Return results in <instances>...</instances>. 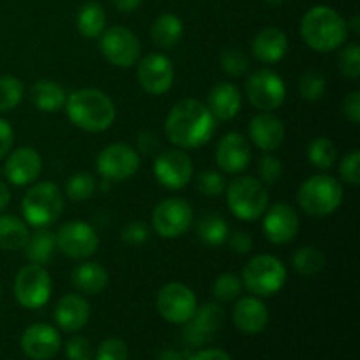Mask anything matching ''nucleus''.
I'll list each match as a JSON object with an SVG mask.
<instances>
[{
    "instance_id": "nucleus-5",
    "label": "nucleus",
    "mask_w": 360,
    "mask_h": 360,
    "mask_svg": "<svg viewBox=\"0 0 360 360\" xmlns=\"http://www.w3.org/2000/svg\"><path fill=\"white\" fill-rule=\"evenodd\" d=\"M63 211V195L51 181H42L32 186L21 200V213L25 221L35 229L55 224Z\"/></svg>"
},
{
    "instance_id": "nucleus-26",
    "label": "nucleus",
    "mask_w": 360,
    "mask_h": 360,
    "mask_svg": "<svg viewBox=\"0 0 360 360\" xmlns=\"http://www.w3.org/2000/svg\"><path fill=\"white\" fill-rule=\"evenodd\" d=\"M288 39L280 28L269 27L260 30L252 42V53L259 62L276 63L287 55Z\"/></svg>"
},
{
    "instance_id": "nucleus-44",
    "label": "nucleus",
    "mask_w": 360,
    "mask_h": 360,
    "mask_svg": "<svg viewBox=\"0 0 360 360\" xmlns=\"http://www.w3.org/2000/svg\"><path fill=\"white\" fill-rule=\"evenodd\" d=\"M95 360H129V348L118 338H109L102 341Z\"/></svg>"
},
{
    "instance_id": "nucleus-1",
    "label": "nucleus",
    "mask_w": 360,
    "mask_h": 360,
    "mask_svg": "<svg viewBox=\"0 0 360 360\" xmlns=\"http://www.w3.org/2000/svg\"><path fill=\"white\" fill-rule=\"evenodd\" d=\"M217 130V120L206 104L185 98L169 111L165 118V136L179 150H195L210 143Z\"/></svg>"
},
{
    "instance_id": "nucleus-10",
    "label": "nucleus",
    "mask_w": 360,
    "mask_h": 360,
    "mask_svg": "<svg viewBox=\"0 0 360 360\" xmlns=\"http://www.w3.org/2000/svg\"><path fill=\"white\" fill-rule=\"evenodd\" d=\"M193 221L192 206L185 199L171 197L157 204L151 214L155 232L164 239H176L188 232Z\"/></svg>"
},
{
    "instance_id": "nucleus-42",
    "label": "nucleus",
    "mask_w": 360,
    "mask_h": 360,
    "mask_svg": "<svg viewBox=\"0 0 360 360\" xmlns=\"http://www.w3.org/2000/svg\"><path fill=\"white\" fill-rule=\"evenodd\" d=\"M338 65L343 76L348 79H359L360 77V48L357 44H348L341 49Z\"/></svg>"
},
{
    "instance_id": "nucleus-54",
    "label": "nucleus",
    "mask_w": 360,
    "mask_h": 360,
    "mask_svg": "<svg viewBox=\"0 0 360 360\" xmlns=\"http://www.w3.org/2000/svg\"><path fill=\"white\" fill-rule=\"evenodd\" d=\"M11 200V192H9V186L6 185L4 181H0V211H4L7 207Z\"/></svg>"
},
{
    "instance_id": "nucleus-2",
    "label": "nucleus",
    "mask_w": 360,
    "mask_h": 360,
    "mask_svg": "<svg viewBox=\"0 0 360 360\" xmlns=\"http://www.w3.org/2000/svg\"><path fill=\"white\" fill-rule=\"evenodd\" d=\"M65 111L70 122L84 132H104L116 118L111 98L95 88H83L67 95Z\"/></svg>"
},
{
    "instance_id": "nucleus-14",
    "label": "nucleus",
    "mask_w": 360,
    "mask_h": 360,
    "mask_svg": "<svg viewBox=\"0 0 360 360\" xmlns=\"http://www.w3.org/2000/svg\"><path fill=\"white\" fill-rule=\"evenodd\" d=\"M157 309L164 320L183 326L195 313L197 297L186 285L167 283L158 290Z\"/></svg>"
},
{
    "instance_id": "nucleus-31",
    "label": "nucleus",
    "mask_w": 360,
    "mask_h": 360,
    "mask_svg": "<svg viewBox=\"0 0 360 360\" xmlns=\"http://www.w3.org/2000/svg\"><path fill=\"white\" fill-rule=\"evenodd\" d=\"M30 238L28 225L13 214H0V248L21 250Z\"/></svg>"
},
{
    "instance_id": "nucleus-48",
    "label": "nucleus",
    "mask_w": 360,
    "mask_h": 360,
    "mask_svg": "<svg viewBox=\"0 0 360 360\" xmlns=\"http://www.w3.org/2000/svg\"><path fill=\"white\" fill-rule=\"evenodd\" d=\"M343 112L354 125L360 123V91L354 90L343 101Z\"/></svg>"
},
{
    "instance_id": "nucleus-49",
    "label": "nucleus",
    "mask_w": 360,
    "mask_h": 360,
    "mask_svg": "<svg viewBox=\"0 0 360 360\" xmlns=\"http://www.w3.org/2000/svg\"><path fill=\"white\" fill-rule=\"evenodd\" d=\"M229 245H231L232 252L239 253V255H246L253 250V239L252 236L246 234V232H234L232 236H229Z\"/></svg>"
},
{
    "instance_id": "nucleus-18",
    "label": "nucleus",
    "mask_w": 360,
    "mask_h": 360,
    "mask_svg": "<svg viewBox=\"0 0 360 360\" xmlns=\"http://www.w3.org/2000/svg\"><path fill=\"white\" fill-rule=\"evenodd\" d=\"M264 234L273 245H287L299 232V214L290 204L276 202L264 213Z\"/></svg>"
},
{
    "instance_id": "nucleus-11",
    "label": "nucleus",
    "mask_w": 360,
    "mask_h": 360,
    "mask_svg": "<svg viewBox=\"0 0 360 360\" xmlns=\"http://www.w3.org/2000/svg\"><path fill=\"white\" fill-rule=\"evenodd\" d=\"M141 157L136 148L125 143L105 146L97 157V171L108 181H125L139 171Z\"/></svg>"
},
{
    "instance_id": "nucleus-39",
    "label": "nucleus",
    "mask_w": 360,
    "mask_h": 360,
    "mask_svg": "<svg viewBox=\"0 0 360 360\" xmlns=\"http://www.w3.org/2000/svg\"><path fill=\"white\" fill-rule=\"evenodd\" d=\"M243 281L234 273H224L214 280L213 295L221 302H231L241 295Z\"/></svg>"
},
{
    "instance_id": "nucleus-12",
    "label": "nucleus",
    "mask_w": 360,
    "mask_h": 360,
    "mask_svg": "<svg viewBox=\"0 0 360 360\" xmlns=\"http://www.w3.org/2000/svg\"><path fill=\"white\" fill-rule=\"evenodd\" d=\"M101 51L115 67L129 69L136 65L141 55V42L134 32L125 27H111L102 32Z\"/></svg>"
},
{
    "instance_id": "nucleus-33",
    "label": "nucleus",
    "mask_w": 360,
    "mask_h": 360,
    "mask_svg": "<svg viewBox=\"0 0 360 360\" xmlns=\"http://www.w3.org/2000/svg\"><path fill=\"white\" fill-rule=\"evenodd\" d=\"M77 30L83 37L97 39L105 30V13L97 2H88L77 13Z\"/></svg>"
},
{
    "instance_id": "nucleus-37",
    "label": "nucleus",
    "mask_w": 360,
    "mask_h": 360,
    "mask_svg": "<svg viewBox=\"0 0 360 360\" xmlns=\"http://www.w3.org/2000/svg\"><path fill=\"white\" fill-rule=\"evenodd\" d=\"M97 190V181L90 172H76L69 178L65 186L67 197L74 202H81V200L90 199Z\"/></svg>"
},
{
    "instance_id": "nucleus-57",
    "label": "nucleus",
    "mask_w": 360,
    "mask_h": 360,
    "mask_svg": "<svg viewBox=\"0 0 360 360\" xmlns=\"http://www.w3.org/2000/svg\"><path fill=\"white\" fill-rule=\"evenodd\" d=\"M267 4H269V6H280L281 2H283V0H266Z\"/></svg>"
},
{
    "instance_id": "nucleus-8",
    "label": "nucleus",
    "mask_w": 360,
    "mask_h": 360,
    "mask_svg": "<svg viewBox=\"0 0 360 360\" xmlns=\"http://www.w3.org/2000/svg\"><path fill=\"white\" fill-rule=\"evenodd\" d=\"M16 301L27 309H39L51 297V278L48 269L39 264H28L14 278Z\"/></svg>"
},
{
    "instance_id": "nucleus-15",
    "label": "nucleus",
    "mask_w": 360,
    "mask_h": 360,
    "mask_svg": "<svg viewBox=\"0 0 360 360\" xmlns=\"http://www.w3.org/2000/svg\"><path fill=\"white\" fill-rule=\"evenodd\" d=\"M225 322V311L220 304L217 302H207V304L200 306L195 309L192 319L188 320L183 329V341L188 347H202V345L210 343L218 330L224 327Z\"/></svg>"
},
{
    "instance_id": "nucleus-25",
    "label": "nucleus",
    "mask_w": 360,
    "mask_h": 360,
    "mask_svg": "<svg viewBox=\"0 0 360 360\" xmlns=\"http://www.w3.org/2000/svg\"><path fill=\"white\" fill-rule=\"evenodd\" d=\"M241 104L243 98L238 86L227 81L214 84L207 95V109L214 116V120H221V122L236 118L241 111Z\"/></svg>"
},
{
    "instance_id": "nucleus-22",
    "label": "nucleus",
    "mask_w": 360,
    "mask_h": 360,
    "mask_svg": "<svg viewBox=\"0 0 360 360\" xmlns=\"http://www.w3.org/2000/svg\"><path fill=\"white\" fill-rule=\"evenodd\" d=\"M248 134L252 143L262 151H274L285 139V125L273 112L260 111L250 122Z\"/></svg>"
},
{
    "instance_id": "nucleus-17",
    "label": "nucleus",
    "mask_w": 360,
    "mask_h": 360,
    "mask_svg": "<svg viewBox=\"0 0 360 360\" xmlns=\"http://www.w3.org/2000/svg\"><path fill=\"white\" fill-rule=\"evenodd\" d=\"M137 79L150 95H164L174 83V67L162 53H150L137 65Z\"/></svg>"
},
{
    "instance_id": "nucleus-36",
    "label": "nucleus",
    "mask_w": 360,
    "mask_h": 360,
    "mask_svg": "<svg viewBox=\"0 0 360 360\" xmlns=\"http://www.w3.org/2000/svg\"><path fill=\"white\" fill-rule=\"evenodd\" d=\"M25 86L18 77L0 76V115L9 112L23 101Z\"/></svg>"
},
{
    "instance_id": "nucleus-6",
    "label": "nucleus",
    "mask_w": 360,
    "mask_h": 360,
    "mask_svg": "<svg viewBox=\"0 0 360 360\" xmlns=\"http://www.w3.org/2000/svg\"><path fill=\"white\" fill-rule=\"evenodd\" d=\"M227 206L236 218L243 221H255L266 213L269 193L259 179L243 176L227 185Z\"/></svg>"
},
{
    "instance_id": "nucleus-41",
    "label": "nucleus",
    "mask_w": 360,
    "mask_h": 360,
    "mask_svg": "<svg viewBox=\"0 0 360 360\" xmlns=\"http://www.w3.org/2000/svg\"><path fill=\"white\" fill-rule=\"evenodd\" d=\"M197 190L206 197H220L227 190V183L220 172L204 171L197 176Z\"/></svg>"
},
{
    "instance_id": "nucleus-52",
    "label": "nucleus",
    "mask_w": 360,
    "mask_h": 360,
    "mask_svg": "<svg viewBox=\"0 0 360 360\" xmlns=\"http://www.w3.org/2000/svg\"><path fill=\"white\" fill-rule=\"evenodd\" d=\"M186 360H232L227 352L220 350V348H207V350H200L197 354L186 357Z\"/></svg>"
},
{
    "instance_id": "nucleus-46",
    "label": "nucleus",
    "mask_w": 360,
    "mask_h": 360,
    "mask_svg": "<svg viewBox=\"0 0 360 360\" xmlns=\"http://www.w3.org/2000/svg\"><path fill=\"white\" fill-rule=\"evenodd\" d=\"M65 354L69 360H91L94 350L86 338L72 336L65 345Z\"/></svg>"
},
{
    "instance_id": "nucleus-4",
    "label": "nucleus",
    "mask_w": 360,
    "mask_h": 360,
    "mask_svg": "<svg viewBox=\"0 0 360 360\" xmlns=\"http://www.w3.org/2000/svg\"><path fill=\"white\" fill-rule=\"evenodd\" d=\"M343 185L329 174H315L306 179L297 190V202L311 217L333 214L343 202Z\"/></svg>"
},
{
    "instance_id": "nucleus-27",
    "label": "nucleus",
    "mask_w": 360,
    "mask_h": 360,
    "mask_svg": "<svg viewBox=\"0 0 360 360\" xmlns=\"http://www.w3.org/2000/svg\"><path fill=\"white\" fill-rule=\"evenodd\" d=\"M72 285L79 292L86 295L101 294L109 283V274L101 264L97 262H83L74 267L72 271Z\"/></svg>"
},
{
    "instance_id": "nucleus-7",
    "label": "nucleus",
    "mask_w": 360,
    "mask_h": 360,
    "mask_svg": "<svg viewBox=\"0 0 360 360\" xmlns=\"http://www.w3.org/2000/svg\"><path fill=\"white\" fill-rule=\"evenodd\" d=\"M243 287L257 297L278 294L287 283V267L274 255H257L243 269Z\"/></svg>"
},
{
    "instance_id": "nucleus-58",
    "label": "nucleus",
    "mask_w": 360,
    "mask_h": 360,
    "mask_svg": "<svg viewBox=\"0 0 360 360\" xmlns=\"http://www.w3.org/2000/svg\"><path fill=\"white\" fill-rule=\"evenodd\" d=\"M0 292H2V290H0Z\"/></svg>"
},
{
    "instance_id": "nucleus-9",
    "label": "nucleus",
    "mask_w": 360,
    "mask_h": 360,
    "mask_svg": "<svg viewBox=\"0 0 360 360\" xmlns=\"http://www.w3.org/2000/svg\"><path fill=\"white\" fill-rule=\"evenodd\" d=\"M246 95L255 109L273 112L285 102L287 86L280 74L271 69H259L246 81Z\"/></svg>"
},
{
    "instance_id": "nucleus-53",
    "label": "nucleus",
    "mask_w": 360,
    "mask_h": 360,
    "mask_svg": "<svg viewBox=\"0 0 360 360\" xmlns=\"http://www.w3.org/2000/svg\"><path fill=\"white\" fill-rule=\"evenodd\" d=\"M112 6L120 13H132L143 4V0H111Z\"/></svg>"
},
{
    "instance_id": "nucleus-38",
    "label": "nucleus",
    "mask_w": 360,
    "mask_h": 360,
    "mask_svg": "<svg viewBox=\"0 0 360 360\" xmlns=\"http://www.w3.org/2000/svg\"><path fill=\"white\" fill-rule=\"evenodd\" d=\"M299 94L304 101L315 102L320 101L326 94V77L316 70H306L299 77Z\"/></svg>"
},
{
    "instance_id": "nucleus-50",
    "label": "nucleus",
    "mask_w": 360,
    "mask_h": 360,
    "mask_svg": "<svg viewBox=\"0 0 360 360\" xmlns=\"http://www.w3.org/2000/svg\"><path fill=\"white\" fill-rule=\"evenodd\" d=\"M160 148V141L155 136L153 132H148V130H143L137 136V150L143 155H155Z\"/></svg>"
},
{
    "instance_id": "nucleus-34",
    "label": "nucleus",
    "mask_w": 360,
    "mask_h": 360,
    "mask_svg": "<svg viewBox=\"0 0 360 360\" xmlns=\"http://www.w3.org/2000/svg\"><path fill=\"white\" fill-rule=\"evenodd\" d=\"M292 267L302 276H316L326 267V255L315 246H302L292 257Z\"/></svg>"
},
{
    "instance_id": "nucleus-19",
    "label": "nucleus",
    "mask_w": 360,
    "mask_h": 360,
    "mask_svg": "<svg viewBox=\"0 0 360 360\" xmlns=\"http://www.w3.org/2000/svg\"><path fill=\"white\" fill-rule=\"evenodd\" d=\"M214 160L224 172L238 174L248 167L252 160V146L243 134L229 132L217 144Z\"/></svg>"
},
{
    "instance_id": "nucleus-20",
    "label": "nucleus",
    "mask_w": 360,
    "mask_h": 360,
    "mask_svg": "<svg viewBox=\"0 0 360 360\" xmlns=\"http://www.w3.org/2000/svg\"><path fill=\"white\" fill-rule=\"evenodd\" d=\"M21 350L32 360H49L62 348V338L58 330L48 323H34L27 327L21 336Z\"/></svg>"
},
{
    "instance_id": "nucleus-43",
    "label": "nucleus",
    "mask_w": 360,
    "mask_h": 360,
    "mask_svg": "<svg viewBox=\"0 0 360 360\" xmlns=\"http://www.w3.org/2000/svg\"><path fill=\"white\" fill-rule=\"evenodd\" d=\"M257 172H259L260 183H264L266 186L276 185L283 176V165H281L280 158L274 157V155H264L259 160Z\"/></svg>"
},
{
    "instance_id": "nucleus-23",
    "label": "nucleus",
    "mask_w": 360,
    "mask_h": 360,
    "mask_svg": "<svg viewBox=\"0 0 360 360\" xmlns=\"http://www.w3.org/2000/svg\"><path fill=\"white\" fill-rule=\"evenodd\" d=\"M234 326L245 334H259L269 323V311L259 297H243L236 302L232 311Z\"/></svg>"
},
{
    "instance_id": "nucleus-32",
    "label": "nucleus",
    "mask_w": 360,
    "mask_h": 360,
    "mask_svg": "<svg viewBox=\"0 0 360 360\" xmlns=\"http://www.w3.org/2000/svg\"><path fill=\"white\" fill-rule=\"evenodd\" d=\"M197 236L207 246H220L229 238V225L218 213H204L197 221Z\"/></svg>"
},
{
    "instance_id": "nucleus-21",
    "label": "nucleus",
    "mask_w": 360,
    "mask_h": 360,
    "mask_svg": "<svg viewBox=\"0 0 360 360\" xmlns=\"http://www.w3.org/2000/svg\"><path fill=\"white\" fill-rule=\"evenodd\" d=\"M42 171V158L34 148L21 146L11 151L4 164V174L9 183L16 186H25L34 183Z\"/></svg>"
},
{
    "instance_id": "nucleus-55",
    "label": "nucleus",
    "mask_w": 360,
    "mask_h": 360,
    "mask_svg": "<svg viewBox=\"0 0 360 360\" xmlns=\"http://www.w3.org/2000/svg\"><path fill=\"white\" fill-rule=\"evenodd\" d=\"M158 360H186V357L185 354H181V352L178 350H165L162 352Z\"/></svg>"
},
{
    "instance_id": "nucleus-30",
    "label": "nucleus",
    "mask_w": 360,
    "mask_h": 360,
    "mask_svg": "<svg viewBox=\"0 0 360 360\" xmlns=\"http://www.w3.org/2000/svg\"><path fill=\"white\" fill-rule=\"evenodd\" d=\"M183 37V21L174 14H160L151 25V39L162 49H171Z\"/></svg>"
},
{
    "instance_id": "nucleus-35",
    "label": "nucleus",
    "mask_w": 360,
    "mask_h": 360,
    "mask_svg": "<svg viewBox=\"0 0 360 360\" xmlns=\"http://www.w3.org/2000/svg\"><path fill=\"white\" fill-rule=\"evenodd\" d=\"M338 157L336 146L330 139L327 137H316V139L311 141L308 148V158L311 162L313 167L322 169V171H327L334 165Z\"/></svg>"
},
{
    "instance_id": "nucleus-29",
    "label": "nucleus",
    "mask_w": 360,
    "mask_h": 360,
    "mask_svg": "<svg viewBox=\"0 0 360 360\" xmlns=\"http://www.w3.org/2000/svg\"><path fill=\"white\" fill-rule=\"evenodd\" d=\"M25 248V255L30 260V264H39V266H46L51 262V259L56 253V238L51 231L46 227L39 229L34 234H30Z\"/></svg>"
},
{
    "instance_id": "nucleus-16",
    "label": "nucleus",
    "mask_w": 360,
    "mask_h": 360,
    "mask_svg": "<svg viewBox=\"0 0 360 360\" xmlns=\"http://www.w3.org/2000/svg\"><path fill=\"white\" fill-rule=\"evenodd\" d=\"M193 176L192 158L183 150H165L155 160V178L164 188L181 190Z\"/></svg>"
},
{
    "instance_id": "nucleus-45",
    "label": "nucleus",
    "mask_w": 360,
    "mask_h": 360,
    "mask_svg": "<svg viewBox=\"0 0 360 360\" xmlns=\"http://www.w3.org/2000/svg\"><path fill=\"white\" fill-rule=\"evenodd\" d=\"M340 174L345 183L352 186L360 185V151L354 150L341 160Z\"/></svg>"
},
{
    "instance_id": "nucleus-40",
    "label": "nucleus",
    "mask_w": 360,
    "mask_h": 360,
    "mask_svg": "<svg viewBox=\"0 0 360 360\" xmlns=\"http://www.w3.org/2000/svg\"><path fill=\"white\" fill-rule=\"evenodd\" d=\"M220 65L224 69V72L229 74L231 77H241L248 72L250 60L241 49L227 48L221 51Z\"/></svg>"
},
{
    "instance_id": "nucleus-13",
    "label": "nucleus",
    "mask_w": 360,
    "mask_h": 360,
    "mask_svg": "<svg viewBox=\"0 0 360 360\" xmlns=\"http://www.w3.org/2000/svg\"><path fill=\"white\" fill-rule=\"evenodd\" d=\"M56 248L69 259H88L98 248V236L91 225L81 220L63 224L55 234Z\"/></svg>"
},
{
    "instance_id": "nucleus-24",
    "label": "nucleus",
    "mask_w": 360,
    "mask_h": 360,
    "mask_svg": "<svg viewBox=\"0 0 360 360\" xmlns=\"http://www.w3.org/2000/svg\"><path fill=\"white\" fill-rule=\"evenodd\" d=\"M55 320L65 333H77L90 320V304L77 294H67L55 308Z\"/></svg>"
},
{
    "instance_id": "nucleus-47",
    "label": "nucleus",
    "mask_w": 360,
    "mask_h": 360,
    "mask_svg": "<svg viewBox=\"0 0 360 360\" xmlns=\"http://www.w3.org/2000/svg\"><path fill=\"white\" fill-rule=\"evenodd\" d=\"M148 238H150L148 225L141 220L130 221V224H127L122 231L123 241L129 243V245H132V246L143 245V243L148 241Z\"/></svg>"
},
{
    "instance_id": "nucleus-3",
    "label": "nucleus",
    "mask_w": 360,
    "mask_h": 360,
    "mask_svg": "<svg viewBox=\"0 0 360 360\" xmlns=\"http://www.w3.org/2000/svg\"><path fill=\"white\" fill-rule=\"evenodd\" d=\"M301 35L311 49L329 53L347 41L348 23L333 7L316 6L302 16Z\"/></svg>"
},
{
    "instance_id": "nucleus-56",
    "label": "nucleus",
    "mask_w": 360,
    "mask_h": 360,
    "mask_svg": "<svg viewBox=\"0 0 360 360\" xmlns=\"http://www.w3.org/2000/svg\"><path fill=\"white\" fill-rule=\"evenodd\" d=\"M359 16H355L354 20H352V28H354V34L355 35H359V32H360V27H359Z\"/></svg>"
},
{
    "instance_id": "nucleus-51",
    "label": "nucleus",
    "mask_w": 360,
    "mask_h": 360,
    "mask_svg": "<svg viewBox=\"0 0 360 360\" xmlns=\"http://www.w3.org/2000/svg\"><path fill=\"white\" fill-rule=\"evenodd\" d=\"M13 143H14L13 127H11L6 120L0 118V160L9 155L11 148H13Z\"/></svg>"
},
{
    "instance_id": "nucleus-28",
    "label": "nucleus",
    "mask_w": 360,
    "mask_h": 360,
    "mask_svg": "<svg viewBox=\"0 0 360 360\" xmlns=\"http://www.w3.org/2000/svg\"><path fill=\"white\" fill-rule=\"evenodd\" d=\"M30 98L42 112H56L65 108L67 94L58 83L49 79H41L32 86Z\"/></svg>"
}]
</instances>
